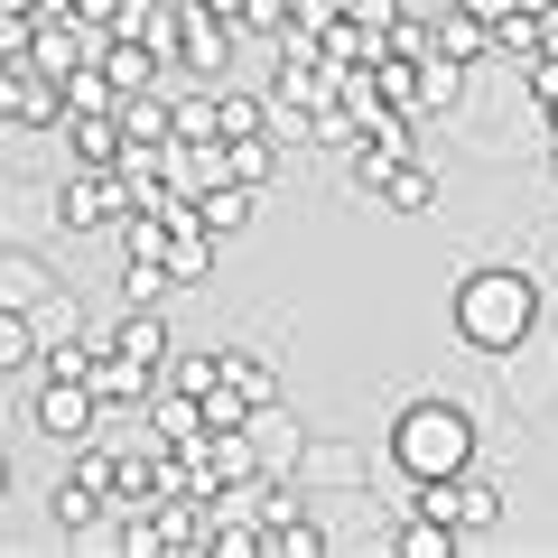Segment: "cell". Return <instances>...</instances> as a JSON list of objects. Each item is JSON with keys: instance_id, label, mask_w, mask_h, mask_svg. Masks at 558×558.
<instances>
[{"instance_id": "1", "label": "cell", "mask_w": 558, "mask_h": 558, "mask_svg": "<svg viewBox=\"0 0 558 558\" xmlns=\"http://www.w3.org/2000/svg\"><path fill=\"white\" fill-rule=\"evenodd\" d=\"M447 326H457V344H465V354L512 363L521 344L539 336V270H521V260H475V270H457Z\"/></svg>"}, {"instance_id": "2", "label": "cell", "mask_w": 558, "mask_h": 558, "mask_svg": "<svg viewBox=\"0 0 558 558\" xmlns=\"http://www.w3.org/2000/svg\"><path fill=\"white\" fill-rule=\"evenodd\" d=\"M381 457L400 465V484H428V475H465V465H484V428L465 400L447 391H418L391 410V438H381Z\"/></svg>"}, {"instance_id": "3", "label": "cell", "mask_w": 558, "mask_h": 558, "mask_svg": "<svg viewBox=\"0 0 558 558\" xmlns=\"http://www.w3.org/2000/svg\"><path fill=\"white\" fill-rule=\"evenodd\" d=\"M28 428H38L47 447H75L102 428V400L94 381H65V373H38V391H28Z\"/></svg>"}, {"instance_id": "4", "label": "cell", "mask_w": 558, "mask_h": 558, "mask_svg": "<svg viewBox=\"0 0 558 558\" xmlns=\"http://www.w3.org/2000/svg\"><path fill=\"white\" fill-rule=\"evenodd\" d=\"M121 215H131V178H121V168H75V178L57 186V223L65 233H112Z\"/></svg>"}, {"instance_id": "5", "label": "cell", "mask_w": 558, "mask_h": 558, "mask_svg": "<svg viewBox=\"0 0 558 558\" xmlns=\"http://www.w3.org/2000/svg\"><path fill=\"white\" fill-rule=\"evenodd\" d=\"M363 196L391 205V215H438V159H428V149H410V159L373 168V178H363Z\"/></svg>"}, {"instance_id": "6", "label": "cell", "mask_w": 558, "mask_h": 558, "mask_svg": "<svg viewBox=\"0 0 558 558\" xmlns=\"http://www.w3.org/2000/svg\"><path fill=\"white\" fill-rule=\"evenodd\" d=\"M242 438H252V465H260V475H289V465L307 457V428H299L289 400H260V410L242 418Z\"/></svg>"}, {"instance_id": "7", "label": "cell", "mask_w": 558, "mask_h": 558, "mask_svg": "<svg viewBox=\"0 0 558 558\" xmlns=\"http://www.w3.org/2000/svg\"><path fill=\"white\" fill-rule=\"evenodd\" d=\"M0 112H10V131H57L65 94H57V75H38V65H0Z\"/></svg>"}, {"instance_id": "8", "label": "cell", "mask_w": 558, "mask_h": 558, "mask_svg": "<svg viewBox=\"0 0 558 558\" xmlns=\"http://www.w3.org/2000/svg\"><path fill=\"white\" fill-rule=\"evenodd\" d=\"M47 521H57L65 539H94V549H102V531H112V494H102L94 475H65V484H47Z\"/></svg>"}, {"instance_id": "9", "label": "cell", "mask_w": 558, "mask_h": 558, "mask_svg": "<svg viewBox=\"0 0 558 558\" xmlns=\"http://www.w3.org/2000/svg\"><path fill=\"white\" fill-rule=\"evenodd\" d=\"M149 391H159V363L121 354V344L94 354V400H102V410H149Z\"/></svg>"}, {"instance_id": "10", "label": "cell", "mask_w": 558, "mask_h": 558, "mask_svg": "<svg viewBox=\"0 0 558 558\" xmlns=\"http://www.w3.org/2000/svg\"><path fill=\"white\" fill-rule=\"evenodd\" d=\"M223 57H233V20H215V10H178V65H186V75L215 84Z\"/></svg>"}, {"instance_id": "11", "label": "cell", "mask_w": 558, "mask_h": 558, "mask_svg": "<svg viewBox=\"0 0 558 558\" xmlns=\"http://www.w3.org/2000/svg\"><path fill=\"white\" fill-rule=\"evenodd\" d=\"M326 549H336V531H326L307 502L270 494V558H326Z\"/></svg>"}, {"instance_id": "12", "label": "cell", "mask_w": 558, "mask_h": 558, "mask_svg": "<svg viewBox=\"0 0 558 558\" xmlns=\"http://www.w3.org/2000/svg\"><path fill=\"white\" fill-rule=\"evenodd\" d=\"M215 381H223V391L242 400V410H260V400H279V363L260 354V344H223V354H215Z\"/></svg>"}, {"instance_id": "13", "label": "cell", "mask_w": 558, "mask_h": 558, "mask_svg": "<svg viewBox=\"0 0 558 558\" xmlns=\"http://www.w3.org/2000/svg\"><path fill=\"white\" fill-rule=\"evenodd\" d=\"M391 549H400V558H457L465 539H457V521H438V512H418V502H400Z\"/></svg>"}, {"instance_id": "14", "label": "cell", "mask_w": 558, "mask_h": 558, "mask_svg": "<svg viewBox=\"0 0 558 558\" xmlns=\"http://www.w3.org/2000/svg\"><path fill=\"white\" fill-rule=\"evenodd\" d=\"M457 102H465V65L438 57V38H428V57H418V102H410V112L438 121V112H457Z\"/></svg>"}, {"instance_id": "15", "label": "cell", "mask_w": 558, "mask_h": 558, "mask_svg": "<svg viewBox=\"0 0 558 558\" xmlns=\"http://www.w3.org/2000/svg\"><path fill=\"white\" fill-rule=\"evenodd\" d=\"M112 121H121V140H178V102H168L159 84L121 94V102H112Z\"/></svg>"}, {"instance_id": "16", "label": "cell", "mask_w": 558, "mask_h": 558, "mask_svg": "<svg viewBox=\"0 0 558 558\" xmlns=\"http://www.w3.org/2000/svg\"><path fill=\"white\" fill-rule=\"evenodd\" d=\"M252 215H260V196H252V186H233V178H223V186H205V196H196V223H205L215 242L252 233Z\"/></svg>"}, {"instance_id": "17", "label": "cell", "mask_w": 558, "mask_h": 558, "mask_svg": "<svg viewBox=\"0 0 558 558\" xmlns=\"http://www.w3.org/2000/svg\"><path fill=\"white\" fill-rule=\"evenodd\" d=\"M57 131H65V149H75V168H112L121 159V121L112 112H65Z\"/></svg>"}, {"instance_id": "18", "label": "cell", "mask_w": 558, "mask_h": 558, "mask_svg": "<svg viewBox=\"0 0 558 558\" xmlns=\"http://www.w3.org/2000/svg\"><path fill=\"white\" fill-rule=\"evenodd\" d=\"M215 252H223V242L205 233V223H178L159 260H168V279H178V289H205V279H215Z\"/></svg>"}, {"instance_id": "19", "label": "cell", "mask_w": 558, "mask_h": 558, "mask_svg": "<svg viewBox=\"0 0 558 558\" xmlns=\"http://www.w3.org/2000/svg\"><path fill=\"white\" fill-rule=\"evenodd\" d=\"M94 57H102V75H112V94H140V84H159V47H149V38H102Z\"/></svg>"}, {"instance_id": "20", "label": "cell", "mask_w": 558, "mask_h": 558, "mask_svg": "<svg viewBox=\"0 0 558 558\" xmlns=\"http://www.w3.org/2000/svg\"><path fill=\"white\" fill-rule=\"evenodd\" d=\"M102 344H121V354H140V363H168V354H178V344H168V317H159V307H121V326H112Z\"/></svg>"}, {"instance_id": "21", "label": "cell", "mask_w": 558, "mask_h": 558, "mask_svg": "<svg viewBox=\"0 0 558 558\" xmlns=\"http://www.w3.org/2000/svg\"><path fill=\"white\" fill-rule=\"evenodd\" d=\"M428 38H438V57H457V65H484V57H494V28H484L475 10H457V0H447V20L428 28Z\"/></svg>"}, {"instance_id": "22", "label": "cell", "mask_w": 558, "mask_h": 558, "mask_svg": "<svg viewBox=\"0 0 558 558\" xmlns=\"http://www.w3.org/2000/svg\"><path fill=\"white\" fill-rule=\"evenodd\" d=\"M112 252H121V260H159V252H168V215H159V196L131 205V215L112 223Z\"/></svg>"}, {"instance_id": "23", "label": "cell", "mask_w": 558, "mask_h": 558, "mask_svg": "<svg viewBox=\"0 0 558 558\" xmlns=\"http://www.w3.org/2000/svg\"><path fill=\"white\" fill-rule=\"evenodd\" d=\"M223 149H233V186H252V196H270V186H279V140H270V131L223 140Z\"/></svg>"}, {"instance_id": "24", "label": "cell", "mask_w": 558, "mask_h": 558, "mask_svg": "<svg viewBox=\"0 0 558 558\" xmlns=\"http://www.w3.org/2000/svg\"><path fill=\"white\" fill-rule=\"evenodd\" d=\"M57 279H47V260L38 252H0V307H38Z\"/></svg>"}, {"instance_id": "25", "label": "cell", "mask_w": 558, "mask_h": 558, "mask_svg": "<svg viewBox=\"0 0 558 558\" xmlns=\"http://www.w3.org/2000/svg\"><path fill=\"white\" fill-rule=\"evenodd\" d=\"M57 94H65V112H112V75H102V57H84V65H65L57 75Z\"/></svg>"}, {"instance_id": "26", "label": "cell", "mask_w": 558, "mask_h": 558, "mask_svg": "<svg viewBox=\"0 0 558 558\" xmlns=\"http://www.w3.org/2000/svg\"><path fill=\"white\" fill-rule=\"evenodd\" d=\"M28 326H38V354H47V344L84 336V299H75V289H47V299L28 307Z\"/></svg>"}, {"instance_id": "27", "label": "cell", "mask_w": 558, "mask_h": 558, "mask_svg": "<svg viewBox=\"0 0 558 558\" xmlns=\"http://www.w3.org/2000/svg\"><path fill=\"white\" fill-rule=\"evenodd\" d=\"M0 373H38V326H28V307H0Z\"/></svg>"}, {"instance_id": "28", "label": "cell", "mask_w": 558, "mask_h": 558, "mask_svg": "<svg viewBox=\"0 0 558 558\" xmlns=\"http://www.w3.org/2000/svg\"><path fill=\"white\" fill-rule=\"evenodd\" d=\"M215 131H223V140L270 131V94H215Z\"/></svg>"}, {"instance_id": "29", "label": "cell", "mask_w": 558, "mask_h": 558, "mask_svg": "<svg viewBox=\"0 0 558 558\" xmlns=\"http://www.w3.org/2000/svg\"><path fill=\"white\" fill-rule=\"evenodd\" d=\"M494 57H512V65L539 57V10H502L494 20Z\"/></svg>"}, {"instance_id": "30", "label": "cell", "mask_w": 558, "mask_h": 558, "mask_svg": "<svg viewBox=\"0 0 558 558\" xmlns=\"http://www.w3.org/2000/svg\"><path fill=\"white\" fill-rule=\"evenodd\" d=\"M178 279H168V260H121V307H159Z\"/></svg>"}, {"instance_id": "31", "label": "cell", "mask_w": 558, "mask_h": 558, "mask_svg": "<svg viewBox=\"0 0 558 558\" xmlns=\"http://www.w3.org/2000/svg\"><path fill=\"white\" fill-rule=\"evenodd\" d=\"M159 381H168V391H186V400H205V391H215V354H168Z\"/></svg>"}, {"instance_id": "32", "label": "cell", "mask_w": 558, "mask_h": 558, "mask_svg": "<svg viewBox=\"0 0 558 558\" xmlns=\"http://www.w3.org/2000/svg\"><path fill=\"white\" fill-rule=\"evenodd\" d=\"M178 140H223L215 131V94H186L178 102Z\"/></svg>"}, {"instance_id": "33", "label": "cell", "mask_w": 558, "mask_h": 558, "mask_svg": "<svg viewBox=\"0 0 558 558\" xmlns=\"http://www.w3.org/2000/svg\"><path fill=\"white\" fill-rule=\"evenodd\" d=\"M457 10H475V20H484V28H494V20H502V10H521V0H457Z\"/></svg>"}, {"instance_id": "34", "label": "cell", "mask_w": 558, "mask_h": 558, "mask_svg": "<svg viewBox=\"0 0 558 558\" xmlns=\"http://www.w3.org/2000/svg\"><path fill=\"white\" fill-rule=\"evenodd\" d=\"M0 502H10V447H0Z\"/></svg>"}, {"instance_id": "35", "label": "cell", "mask_w": 558, "mask_h": 558, "mask_svg": "<svg viewBox=\"0 0 558 558\" xmlns=\"http://www.w3.org/2000/svg\"><path fill=\"white\" fill-rule=\"evenodd\" d=\"M521 10H539V20H549V10H558V0H521Z\"/></svg>"}, {"instance_id": "36", "label": "cell", "mask_w": 558, "mask_h": 558, "mask_svg": "<svg viewBox=\"0 0 558 558\" xmlns=\"http://www.w3.org/2000/svg\"><path fill=\"white\" fill-rule=\"evenodd\" d=\"M549 178H558V140H549Z\"/></svg>"}]
</instances>
